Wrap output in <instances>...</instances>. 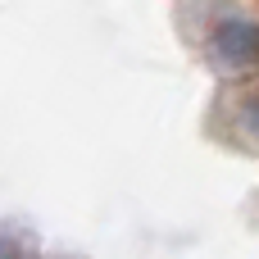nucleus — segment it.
Here are the masks:
<instances>
[{
  "label": "nucleus",
  "instance_id": "obj_1",
  "mask_svg": "<svg viewBox=\"0 0 259 259\" xmlns=\"http://www.w3.org/2000/svg\"><path fill=\"white\" fill-rule=\"evenodd\" d=\"M209 59L219 68H246L259 59V23L250 14H223L214 27H209V41H205Z\"/></svg>",
  "mask_w": 259,
  "mask_h": 259
}]
</instances>
